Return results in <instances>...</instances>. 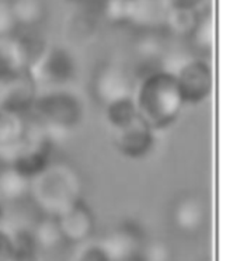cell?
<instances>
[{"instance_id": "6da1fadb", "label": "cell", "mask_w": 240, "mask_h": 261, "mask_svg": "<svg viewBox=\"0 0 240 261\" xmlns=\"http://www.w3.org/2000/svg\"><path fill=\"white\" fill-rule=\"evenodd\" d=\"M132 98L139 117L156 132L172 126L181 115L185 102L170 69L157 68L143 74L135 85Z\"/></svg>"}, {"instance_id": "7a4b0ae2", "label": "cell", "mask_w": 240, "mask_h": 261, "mask_svg": "<svg viewBox=\"0 0 240 261\" xmlns=\"http://www.w3.org/2000/svg\"><path fill=\"white\" fill-rule=\"evenodd\" d=\"M82 177L69 163H51L31 180L30 197L44 215L58 216L82 198Z\"/></svg>"}, {"instance_id": "3957f363", "label": "cell", "mask_w": 240, "mask_h": 261, "mask_svg": "<svg viewBox=\"0 0 240 261\" xmlns=\"http://www.w3.org/2000/svg\"><path fill=\"white\" fill-rule=\"evenodd\" d=\"M33 111L51 132L68 134L76 129L85 118V104L76 93L66 89H51L38 94Z\"/></svg>"}, {"instance_id": "277c9868", "label": "cell", "mask_w": 240, "mask_h": 261, "mask_svg": "<svg viewBox=\"0 0 240 261\" xmlns=\"http://www.w3.org/2000/svg\"><path fill=\"white\" fill-rule=\"evenodd\" d=\"M52 138L48 132H30L23 142L2 159L5 165L13 166L21 174L33 180L51 165Z\"/></svg>"}, {"instance_id": "5b68a950", "label": "cell", "mask_w": 240, "mask_h": 261, "mask_svg": "<svg viewBox=\"0 0 240 261\" xmlns=\"http://www.w3.org/2000/svg\"><path fill=\"white\" fill-rule=\"evenodd\" d=\"M38 85L62 89L73 82L77 73V65L73 54L63 46L48 45L46 51L30 70Z\"/></svg>"}, {"instance_id": "8992f818", "label": "cell", "mask_w": 240, "mask_h": 261, "mask_svg": "<svg viewBox=\"0 0 240 261\" xmlns=\"http://www.w3.org/2000/svg\"><path fill=\"white\" fill-rule=\"evenodd\" d=\"M185 104H200L211 97L215 86L214 69L205 58L189 59L174 70Z\"/></svg>"}, {"instance_id": "52a82bcc", "label": "cell", "mask_w": 240, "mask_h": 261, "mask_svg": "<svg viewBox=\"0 0 240 261\" xmlns=\"http://www.w3.org/2000/svg\"><path fill=\"white\" fill-rule=\"evenodd\" d=\"M134 89L135 83L129 70L120 63L105 62L100 65L93 73V97L103 107H107L121 98L132 97Z\"/></svg>"}, {"instance_id": "ba28073f", "label": "cell", "mask_w": 240, "mask_h": 261, "mask_svg": "<svg viewBox=\"0 0 240 261\" xmlns=\"http://www.w3.org/2000/svg\"><path fill=\"white\" fill-rule=\"evenodd\" d=\"M38 97V83L30 70H20L0 79V110L25 114Z\"/></svg>"}, {"instance_id": "9c48e42d", "label": "cell", "mask_w": 240, "mask_h": 261, "mask_svg": "<svg viewBox=\"0 0 240 261\" xmlns=\"http://www.w3.org/2000/svg\"><path fill=\"white\" fill-rule=\"evenodd\" d=\"M154 141V130L141 117L124 128L113 130L114 146L129 159L146 158L153 150Z\"/></svg>"}, {"instance_id": "30bf717a", "label": "cell", "mask_w": 240, "mask_h": 261, "mask_svg": "<svg viewBox=\"0 0 240 261\" xmlns=\"http://www.w3.org/2000/svg\"><path fill=\"white\" fill-rule=\"evenodd\" d=\"M209 211L198 194H181L173 202L170 218L173 226L185 234H197L206 225Z\"/></svg>"}, {"instance_id": "8fae6325", "label": "cell", "mask_w": 240, "mask_h": 261, "mask_svg": "<svg viewBox=\"0 0 240 261\" xmlns=\"http://www.w3.org/2000/svg\"><path fill=\"white\" fill-rule=\"evenodd\" d=\"M65 242L85 243L96 230V216L89 205L80 199L57 218Z\"/></svg>"}, {"instance_id": "7c38bea8", "label": "cell", "mask_w": 240, "mask_h": 261, "mask_svg": "<svg viewBox=\"0 0 240 261\" xmlns=\"http://www.w3.org/2000/svg\"><path fill=\"white\" fill-rule=\"evenodd\" d=\"M29 134V124L23 114L0 110V159L23 142Z\"/></svg>"}, {"instance_id": "4fadbf2b", "label": "cell", "mask_w": 240, "mask_h": 261, "mask_svg": "<svg viewBox=\"0 0 240 261\" xmlns=\"http://www.w3.org/2000/svg\"><path fill=\"white\" fill-rule=\"evenodd\" d=\"M31 180L13 166L5 165L0 169V199L6 202H20L30 197Z\"/></svg>"}, {"instance_id": "5bb4252c", "label": "cell", "mask_w": 240, "mask_h": 261, "mask_svg": "<svg viewBox=\"0 0 240 261\" xmlns=\"http://www.w3.org/2000/svg\"><path fill=\"white\" fill-rule=\"evenodd\" d=\"M9 9L17 27L33 30L46 18V5L44 0H7Z\"/></svg>"}, {"instance_id": "9a60e30c", "label": "cell", "mask_w": 240, "mask_h": 261, "mask_svg": "<svg viewBox=\"0 0 240 261\" xmlns=\"http://www.w3.org/2000/svg\"><path fill=\"white\" fill-rule=\"evenodd\" d=\"M12 40L18 66L23 70H31L48 48L44 38L33 33L17 37L14 35Z\"/></svg>"}, {"instance_id": "2e32d148", "label": "cell", "mask_w": 240, "mask_h": 261, "mask_svg": "<svg viewBox=\"0 0 240 261\" xmlns=\"http://www.w3.org/2000/svg\"><path fill=\"white\" fill-rule=\"evenodd\" d=\"M135 54L143 65H157L166 57V42L157 33L150 31L143 33L135 41Z\"/></svg>"}, {"instance_id": "e0dca14e", "label": "cell", "mask_w": 240, "mask_h": 261, "mask_svg": "<svg viewBox=\"0 0 240 261\" xmlns=\"http://www.w3.org/2000/svg\"><path fill=\"white\" fill-rule=\"evenodd\" d=\"M138 0H97L94 10L98 18L110 24L132 23Z\"/></svg>"}, {"instance_id": "ac0fdd59", "label": "cell", "mask_w": 240, "mask_h": 261, "mask_svg": "<svg viewBox=\"0 0 240 261\" xmlns=\"http://www.w3.org/2000/svg\"><path fill=\"white\" fill-rule=\"evenodd\" d=\"M200 10H183V9H167L166 25L170 33L178 37L189 38L200 21Z\"/></svg>"}, {"instance_id": "d6986e66", "label": "cell", "mask_w": 240, "mask_h": 261, "mask_svg": "<svg viewBox=\"0 0 240 261\" xmlns=\"http://www.w3.org/2000/svg\"><path fill=\"white\" fill-rule=\"evenodd\" d=\"M104 110H105L107 122L113 128V130L124 128L128 124L134 122L135 119L139 118L137 106H135L132 97L121 98L118 101H115L113 104L107 106V107H104Z\"/></svg>"}, {"instance_id": "ffe728a7", "label": "cell", "mask_w": 240, "mask_h": 261, "mask_svg": "<svg viewBox=\"0 0 240 261\" xmlns=\"http://www.w3.org/2000/svg\"><path fill=\"white\" fill-rule=\"evenodd\" d=\"M33 238L41 249H54L58 244L65 242L55 216L44 215L35 223L33 230H30Z\"/></svg>"}, {"instance_id": "44dd1931", "label": "cell", "mask_w": 240, "mask_h": 261, "mask_svg": "<svg viewBox=\"0 0 240 261\" xmlns=\"http://www.w3.org/2000/svg\"><path fill=\"white\" fill-rule=\"evenodd\" d=\"M189 41L195 52L202 55L201 58L211 55L214 48V18L211 13L201 14L200 21L189 37Z\"/></svg>"}, {"instance_id": "7402d4cb", "label": "cell", "mask_w": 240, "mask_h": 261, "mask_svg": "<svg viewBox=\"0 0 240 261\" xmlns=\"http://www.w3.org/2000/svg\"><path fill=\"white\" fill-rule=\"evenodd\" d=\"M97 25L98 17L96 16V13H92L90 10L80 13L72 17V20L68 23V35L70 37V40L76 42H86L97 33Z\"/></svg>"}, {"instance_id": "603a6c76", "label": "cell", "mask_w": 240, "mask_h": 261, "mask_svg": "<svg viewBox=\"0 0 240 261\" xmlns=\"http://www.w3.org/2000/svg\"><path fill=\"white\" fill-rule=\"evenodd\" d=\"M12 261H40V247L30 230L14 233Z\"/></svg>"}, {"instance_id": "cb8c5ba5", "label": "cell", "mask_w": 240, "mask_h": 261, "mask_svg": "<svg viewBox=\"0 0 240 261\" xmlns=\"http://www.w3.org/2000/svg\"><path fill=\"white\" fill-rule=\"evenodd\" d=\"M12 38H0V79L23 70L20 69L16 59Z\"/></svg>"}, {"instance_id": "d4e9b609", "label": "cell", "mask_w": 240, "mask_h": 261, "mask_svg": "<svg viewBox=\"0 0 240 261\" xmlns=\"http://www.w3.org/2000/svg\"><path fill=\"white\" fill-rule=\"evenodd\" d=\"M17 29L7 0H0V38H12L16 35Z\"/></svg>"}, {"instance_id": "484cf974", "label": "cell", "mask_w": 240, "mask_h": 261, "mask_svg": "<svg viewBox=\"0 0 240 261\" xmlns=\"http://www.w3.org/2000/svg\"><path fill=\"white\" fill-rule=\"evenodd\" d=\"M76 261H111V257L101 243L87 244L80 250Z\"/></svg>"}, {"instance_id": "4316f807", "label": "cell", "mask_w": 240, "mask_h": 261, "mask_svg": "<svg viewBox=\"0 0 240 261\" xmlns=\"http://www.w3.org/2000/svg\"><path fill=\"white\" fill-rule=\"evenodd\" d=\"M13 239L0 227V261H12Z\"/></svg>"}, {"instance_id": "83f0119b", "label": "cell", "mask_w": 240, "mask_h": 261, "mask_svg": "<svg viewBox=\"0 0 240 261\" xmlns=\"http://www.w3.org/2000/svg\"><path fill=\"white\" fill-rule=\"evenodd\" d=\"M205 0H165L167 9H183V10H200Z\"/></svg>"}, {"instance_id": "f1b7e54d", "label": "cell", "mask_w": 240, "mask_h": 261, "mask_svg": "<svg viewBox=\"0 0 240 261\" xmlns=\"http://www.w3.org/2000/svg\"><path fill=\"white\" fill-rule=\"evenodd\" d=\"M111 261H148L146 260V255L143 253V249L135 250V251H129L126 254L118 255Z\"/></svg>"}, {"instance_id": "f546056e", "label": "cell", "mask_w": 240, "mask_h": 261, "mask_svg": "<svg viewBox=\"0 0 240 261\" xmlns=\"http://www.w3.org/2000/svg\"><path fill=\"white\" fill-rule=\"evenodd\" d=\"M3 218H5V214H3V206L0 205V226H2V222H3Z\"/></svg>"}, {"instance_id": "4dcf8cb0", "label": "cell", "mask_w": 240, "mask_h": 261, "mask_svg": "<svg viewBox=\"0 0 240 261\" xmlns=\"http://www.w3.org/2000/svg\"><path fill=\"white\" fill-rule=\"evenodd\" d=\"M69 2H74V3H83V2H87V0H69Z\"/></svg>"}, {"instance_id": "1f68e13d", "label": "cell", "mask_w": 240, "mask_h": 261, "mask_svg": "<svg viewBox=\"0 0 240 261\" xmlns=\"http://www.w3.org/2000/svg\"><path fill=\"white\" fill-rule=\"evenodd\" d=\"M153 2H159V0H153Z\"/></svg>"}]
</instances>
